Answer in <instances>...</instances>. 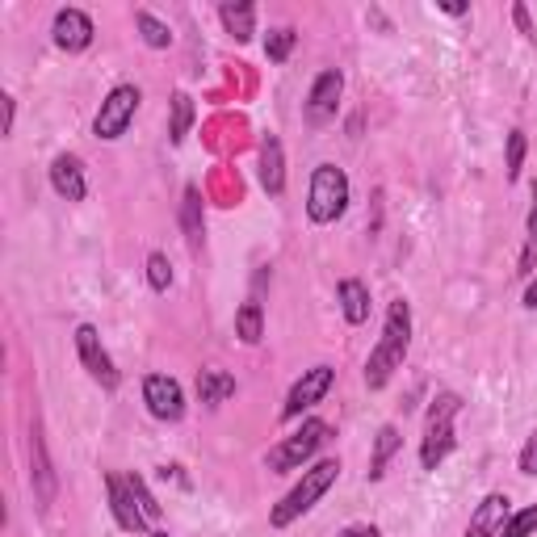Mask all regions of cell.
<instances>
[{
  "instance_id": "277c9868",
  "label": "cell",
  "mask_w": 537,
  "mask_h": 537,
  "mask_svg": "<svg viewBox=\"0 0 537 537\" xmlns=\"http://www.w3.org/2000/svg\"><path fill=\"white\" fill-rule=\"evenodd\" d=\"M349 206V177H345V168H336V164H319L315 173H311V189H307V214H311V223H336L340 214H345Z\"/></svg>"
},
{
  "instance_id": "2e32d148",
  "label": "cell",
  "mask_w": 537,
  "mask_h": 537,
  "mask_svg": "<svg viewBox=\"0 0 537 537\" xmlns=\"http://www.w3.org/2000/svg\"><path fill=\"white\" fill-rule=\"evenodd\" d=\"M261 185L269 198H282L286 193V152H282V139L277 135L261 139Z\"/></svg>"
},
{
  "instance_id": "836d02e7",
  "label": "cell",
  "mask_w": 537,
  "mask_h": 537,
  "mask_svg": "<svg viewBox=\"0 0 537 537\" xmlns=\"http://www.w3.org/2000/svg\"><path fill=\"white\" fill-rule=\"evenodd\" d=\"M512 21H517V26H521V34H533V26H529V13H525V5H517V9H512Z\"/></svg>"
},
{
  "instance_id": "603a6c76",
  "label": "cell",
  "mask_w": 537,
  "mask_h": 537,
  "mask_svg": "<svg viewBox=\"0 0 537 537\" xmlns=\"http://www.w3.org/2000/svg\"><path fill=\"white\" fill-rule=\"evenodd\" d=\"M189 126H193V97L189 93H173V122H168V139L185 143Z\"/></svg>"
},
{
  "instance_id": "7c38bea8",
  "label": "cell",
  "mask_w": 537,
  "mask_h": 537,
  "mask_svg": "<svg viewBox=\"0 0 537 537\" xmlns=\"http://www.w3.org/2000/svg\"><path fill=\"white\" fill-rule=\"evenodd\" d=\"M51 34H55V47L59 51H84L93 42L97 30H93V17L84 13V9H59Z\"/></svg>"
},
{
  "instance_id": "7a4b0ae2",
  "label": "cell",
  "mask_w": 537,
  "mask_h": 537,
  "mask_svg": "<svg viewBox=\"0 0 537 537\" xmlns=\"http://www.w3.org/2000/svg\"><path fill=\"white\" fill-rule=\"evenodd\" d=\"M340 479V462L336 458H324V462H315L311 470H303V479H298V487L290 491V496L282 500V504H273V512H269V525L273 529H286V525H294L298 517H307V512L319 504L332 491V483Z\"/></svg>"
},
{
  "instance_id": "9c48e42d",
  "label": "cell",
  "mask_w": 537,
  "mask_h": 537,
  "mask_svg": "<svg viewBox=\"0 0 537 537\" xmlns=\"http://www.w3.org/2000/svg\"><path fill=\"white\" fill-rule=\"evenodd\" d=\"M76 353H80V365L89 370V378L101 382L105 391H114V386H118L114 357L105 353V345H101V336H97L93 324H80V328H76Z\"/></svg>"
},
{
  "instance_id": "5bb4252c",
  "label": "cell",
  "mask_w": 537,
  "mask_h": 537,
  "mask_svg": "<svg viewBox=\"0 0 537 537\" xmlns=\"http://www.w3.org/2000/svg\"><path fill=\"white\" fill-rule=\"evenodd\" d=\"M51 185H55L59 198L84 202V193H89V177H84L80 156H55V164H51Z\"/></svg>"
},
{
  "instance_id": "f546056e",
  "label": "cell",
  "mask_w": 537,
  "mask_h": 537,
  "mask_svg": "<svg viewBox=\"0 0 537 537\" xmlns=\"http://www.w3.org/2000/svg\"><path fill=\"white\" fill-rule=\"evenodd\" d=\"M525 168V131H512L508 135V181H517Z\"/></svg>"
},
{
  "instance_id": "1f68e13d",
  "label": "cell",
  "mask_w": 537,
  "mask_h": 537,
  "mask_svg": "<svg viewBox=\"0 0 537 537\" xmlns=\"http://www.w3.org/2000/svg\"><path fill=\"white\" fill-rule=\"evenodd\" d=\"M0 101H5V135H13V114H17V101L5 93V97H0Z\"/></svg>"
},
{
  "instance_id": "ac0fdd59",
  "label": "cell",
  "mask_w": 537,
  "mask_h": 537,
  "mask_svg": "<svg viewBox=\"0 0 537 537\" xmlns=\"http://www.w3.org/2000/svg\"><path fill=\"white\" fill-rule=\"evenodd\" d=\"M181 227H185V240L193 252H202V240H206V223H202V189L189 185L185 189V202H181Z\"/></svg>"
},
{
  "instance_id": "d6986e66",
  "label": "cell",
  "mask_w": 537,
  "mask_h": 537,
  "mask_svg": "<svg viewBox=\"0 0 537 537\" xmlns=\"http://www.w3.org/2000/svg\"><path fill=\"white\" fill-rule=\"evenodd\" d=\"M235 395V378L227 374V370H202L198 374V399L206 403V407H219V403H227Z\"/></svg>"
},
{
  "instance_id": "7402d4cb",
  "label": "cell",
  "mask_w": 537,
  "mask_h": 537,
  "mask_svg": "<svg viewBox=\"0 0 537 537\" xmlns=\"http://www.w3.org/2000/svg\"><path fill=\"white\" fill-rule=\"evenodd\" d=\"M403 445V437H399V428L395 424H386L382 433H378V441H374V462H370V479H382V470H386V462L395 458V449Z\"/></svg>"
},
{
  "instance_id": "4316f807",
  "label": "cell",
  "mask_w": 537,
  "mask_h": 537,
  "mask_svg": "<svg viewBox=\"0 0 537 537\" xmlns=\"http://www.w3.org/2000/svg\"><path fill=\"white\" fill-rule=\"evenodd\" d=\"M147 286H152L156 294H164L168 286H173V265H168L164 252H152L147 256Z\"/></svg>"
},
{
  "instance_id": "83f0119b",
  "label": "cell",
  "mask_w": 537,
  "mask_h": 537,
  "mask_svg": "<svg viewBox=\"0 0 537 537\" xmlns=\"http://www.w3.org/2000/svg\"><path fill=\"white\" fill-rule=\"evenodd\" d=\"M529 533H537V504L512 512V517L504 521V529H500V537H529Z\"/></svg>"
},
{
  "instance_id": "30bf717a",
  "label": "cell",
  "mask_w": 537,
  "mask_h": 537,
  "mask_svg": "<svg viewBox=\"0 0 537 537\" xmlns=\"http://www.w3.org/2000/svg\"><path fill=\"white\" fill-rule=\"evenodd\" d=\"M143 403L156 420H168V424L185 416V391H181V382L168 378V374H147L143 378Z\"/></svg>"
},
{
  "instance_id": "d590c367",
  "label": "cell",
  "mask_w": 537,
  "mask_h": 537,
  "mask_svg": "<svg viewBox=\"0 0 537 537\" xmlns=\"http://www.w3.org/2000/svg\"><path fill=\"white\" fill-rule=\"evenodd\" d=\"M441 9H445V13H454V17H462V13H466V5H458V0H445Z\"/></svg>"
},
{
  "instance_id": "e575fe53",
  "label": "cell",
  "mask_w": 537,
  "mask_h": 537,
  "mask_svg": "<svg viewBox=\"0 0 537 537\" xmlns=\"http://www.w3.org/2000/svg\"><path fill=\"white\" fill-rule=\"evenodd\" d=\"M525 307H529V311H537V277H533L529 290H525Z\"/></svg>"
},
{
  "instance_id": "d4e9b609",
  "label": "cell",
  "mask_w": 537,
  "mask_h": 537,
  "mask_svg": "<svg viewBox=\"0 0 537 537\" xmlns=\"http://www.w3.org/2000/svg\"><path fill=\"white\" fill-rule=\"evenodd\" d=\"M294 42H298V34H294L290 26L269 30V38H265V55H269V63H286L290 51H294Z\"/></svg>"
},
{
  "instance_id": "8d00e7d4",
  "label": "cell",
  "mask_w": 537,
  "mask_h": 537,
  "mask_svg": "<svg viewBox=\"0 0 537 537\" xmlns=\"http://www.w3.org/2000/svg\"><path fill=\"white\" fill-rule=\"evenodd\" d=\"M152 537H168V533H152Z\"/></svg>"
},
{
  "instance_id": "9a60e30c",
  "label": "cell",
  "mask_w": 537,
  "mask_h": 537,
  "mask_svg": "<svg viewBox=\"0 0 537 537\" xmlns=\"http://www.w3.org/2000/svg\"><path fill=\"white\" fill-rule=\"evenodd\" d=\"M508 517H512V512H508V496H504V491H491V496L475 508V517H470L466 537H500V529H504Z\"/></svg>"
},
{
  "instance_id": "8fae6325",
  "label": "cell",
  "mask_w": 537,
  "mask_h": 537,
  "mask_svg": "<svg viewBox=\"0 0 537 537\" xmlns=\"http://www.w3.org/2000/svg\"><path fill=\"white\" fill-rule=\"evenodd\" d=\"M340 93H345V76H340L336 68L319 72L315 84H311V93H307V122L311 126L332 122L336 110H340Z\"/></svg>"
},
{
  "instance_id": "8992f818",
  "label": "cell",
  "mask_w": 537,
  "mask_h": 537,
  "mask_svg": "<svg viewBox=\"0 0 537 537\" xmlns=\"http://www.w3.org/2000/svg\"><path fill=\"white\" fill-rule=\"evenodd\" d=\"M139 89L135 84H118V89H110V97L101 101V110L93 118V135L105 139V143H114L126 135V126L135 122V110H139Z\"/></svg>"
},
{
  "instance_id": "484cf974",
  "label": "cell",
  "mask_w": 537,
  "mask_h": 537,
  "mask_svg": "<svg viewBox=\"0 0 537 537\" xmlns=\"http://www.w3.org/2000/svg\"><path fill=\"white\" fill-rule=\"evenodd\" d=\"M533 269H537V185L529 198V235H525V252H521V273L529 277Z\"/></svg>"
},
{
  "instance_id": "e0dca14e",
  "label": "cell",
  "mask_w": 537,
  "mask_h": 537,
  "mask_svg": "<svg viewBox=\"0 0 537 537\" xmlns=\"http://www.w3.org/2000/svg\"><path fill=\"white\" fill-rule=\"evenodd\" d=\"M336 298H340V311H345V319L353 328L370 319V290H365L357 277H345V282L336 286Z\"/></svg>"
},
{
  "instance_id": "f1b7e54d",
  "label": "cell",
  "mask_w": 537,
  "mask_h": 537,
  "mask_svg": "<svg viewBox=\"0 0 537 537\" xmlns=\"http://www.w3.org/2000/svg\"><path fill=\"white\" fill-rule=\"evenodd\" d=\"M126 487H131L135 504L143 508V517H147V521H160V504H156V496H152V491H147V483H143L139 475H126Z\"/></svg>"
},
{
  "instance_id": "ba28073f",
  "label": "cell",
  "mask_w": 537,
  "mask_h": 537,
  "mask_svg": "<svg viewBox=\"0 0 537 537\" xmlns=\"http://www.w3.org/2000/svg\"><path fill=\"white\" fill-rule=\"evenodd\" d=\"M332 378H336L332 365H311V370H303V378L290 386V395L282 403V420H298L303 412H311V407L332 391Z\"/></svg>"
},
{
  "instance_id": "44dd1931",
  "label": "cell",
  "mask_w": 537,
  "mask_h": 537,
  "mask_svg": "<svg viewBox=\"0 0 537 537\" xmlns=\"http://www.w3.org/2000/svg\"><path fill=\"white\" fill-rule=\"evenodd\" d=\"M219 17H223V26H227V34L235 38V42H248L256 30H252V21H256V5H223L219 9Z\"/></svg>"
},
{
  "instance_id": "d6a6232c",
  "label": "cell",
  "mask_w": 537,
  "mask_h": 537,
  "mask_svg": "<svg viewBox=\"0 0 537 537\" xmlns=\"http://www.w3.org/2000/svg\"><path fill=\"white\" fill-rule=\"evenodd\" d=\"M340 537H378V529H374V525H349Z\"/></svg>"
},
{
  "instance_id": "4fadbf2b",
  "label": "cell",
  "mask_w": 537,
  "mask_h": 537,
  "mask_svg": "<svg viewBox=\"0 0 537 537\" xmlns=\"http://www.w3.org/2000/svg\"><path fill=\"white\" fill-rule=\"evenodd\" d=\"M105 496H110V512H114L118 529H126V533H143L147 525H152V521L143 517V508L135 504V496H131V487H126V479L105 475Z\"/></svg>"
},
{
  "instance_id": "4dcf8cb0",
  "label": "cell",
  "mask_w": 537,
  "mask_h": 537,
  "mask_svg": "<svg viewBox=\"0 0 537 537\" xmlns=\"http://www.w3.org/2000/svg\"><path fill=\"white\" fill-rule=\"evenodd\" d=\"M521 475H537V433L521 449Z\"/></svg>"
},
{
  "instance_id": "3957f363",
  "label": "cell",
  "mask_w": 537,
  "mask_h": 537,
  "mask_svg": "<svg viewBox=\"0 0 537 537\" xmlns=\"http://www.w3.org/2000/svg\"><path fill=\"white\" fill-rule=\"evenodd\" d=\"M462 412V399L454 391H441L428 407V420H424V441H420V466L424 470H437L449 454H454V416Z\"/></svg>"
},
{
  "instance_id": "ffe728a7",
  "label": "cell",
  "mask_w": 537,
  "mask_h": 537,
  "mask_svg": "<svg viewBox=\"0 0 537 537\" xmlns=\"http://www.w3.org/2000/svg\"><path fill=\"white\" fill-rule=\"evenodd\" d=\"M235 336H240L244 345H256V340L265 336V311H261L256 298H248V303L235 311Z\"/></svg>"
},
{
  "instance_id": "cb8c5ba5",
  "label": "cell",
  "mask_w": 537,
  "mask_h": 537,
  "mask_svg": "<svg viewBox=\"0 0 537 537\" xmlns=\"http://www.w3.org/2000/svg\"><path fill=\"white\" fill-rule=\"evenodd\" d=\"M139 21V34H143V42H147V47H156V51H164V47H173V30H168L164 26V21L160 17H152V13H139L135 17Z\"/></svg>"
},
{
  "instance_id": "6da1fadb",
  "label": "cell",
  "mask_w": 537,
  "mask_h": 537,
  "mask_svg": "<svg viewBox=\"0 0 537 537\" xmlns=\"http://www.w3.org/2000/svg\"><path fill=\"white\" fill-rule=\"evenodd\" d=\"M412 349V303L407 298H395L386 307V324H382V340L374 345L370 361H365V386L370 391H382L391 382L395 370H403V357Z\"/></svg>"
},
{
  "instance_id": "5b68a950",
  "label": "cell",
  "mask_w": 537,
  "mask_h": 537,
  "mask_svg": "<svg viewBox=\"0 0 537 537\" xmlns=\"http://www.w3.org/2000/svg\"><path fill=\"white\" fill-rule=\"evenodd\" d=\"M328 441H332V424H328V420H303V428H298V433L282 437V441L269 449L265 466L273 470V475H290V470H298L319 445H328Z\"/></svg>"
},
{
  "instance_id": "52a82bcc",
  "label": "cell",
  "mask_w": 537,
  "mask_h": 537,
  "mask_svg": "<svg viewBox=\"0 0 537 537\" xmlns=\"http://www.w3.org/2000/svg\"><path fill=\"white\" fill-rule=\"evenodd\" d=\"M30 487H34L38 508H51L55 496H59V475H55L47 437H42V416L38 412H34V424H30Z\"/></svg>"
}]
</instances>
